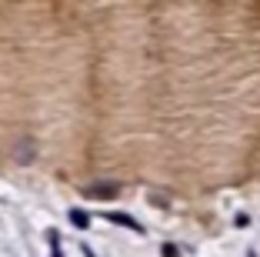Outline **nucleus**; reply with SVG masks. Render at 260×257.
I'll list each match as a JSON object with an SVG mask.
<instances>
[{"label":"nucleus","instance_id":"20e7f679","mask_svg":"<svg viewBox=\"0 0 260 257\" xmlns=\"http://www.w3.org/2000/svg\"><path fill=\"white\" fill-rule=\"evenodd\" d=\"M50 257H60V241H57V234H50Z\"/></svg>","mask_w":260,"mask_h":257},{"label":"nucleus","instance_id":"f257e3e1","mask_svg":"<svg viewBox=\"0 0 260 257\" xmlns=\"http://www.w3.org/2000/svg\"><path fill=\"white\" fill-rule=\"evenodd\" d=\"M87 194H90V197H114L117 194V184H93Z\"/></svg>","mask_w":260,"mask_h":257},{"label":"nucleus","instance_id":"39448f33","mask_svg":"<svg viewBox=\"0 0 260 257\" xmlns=\"http://www.w3.org/2000/svg\"><path fill=\"white\" fill-rule=\"evenodd\" d=\"M164 257H180V254H177L174 244H164Z\"/></svg>","mask_w":260,"mask_h":257},{"label":"nucleus","instance_id":"f03ea898","mask_svg":"<svg viewBox=\"0 0 260 257\" xmlns=\"http://www.w3.org/2000/svg\"><path fill=\"white\" fill-rule=\"evenodd\" d=\"M110 220H117V224H123V227H130V231H140V224L137 220H130V217H123V214H107Z\"/></svg>","mask_w":260,"mask_h":257},{"label":"nucleus","instance_id":"7ed1b4c3","mask_svg":"<svg viewBox=\"0 0 260 257\" xmlns=\"http://www.w3.org/2000/svg\"><path fill=\"white\" fill-rule=\"evenodd\" d=\"M70 220H74L77 227H87V214L84 211H70Z\"/></svg>","mask_w":260,"mask_h":257}]
</instances>
